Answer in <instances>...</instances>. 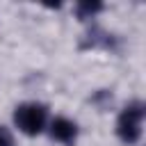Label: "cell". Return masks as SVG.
<instances>
[{"label":"cell","instance_id":"obj_1","mask_svg":"<svg viewBox=\"0 0 146 146\" xmlns=\"http://www.w3.org/2000/svg\"><path fill=\"white\" fill-rule=\"evenodd\" d=\"M46 121H48V112L41 103H23L16 107L14 112V123L21 132L34 137L39 135L43 128H46Z\"/></svg>","mask_w":146,"mask_h":146},{"label":"cell","instance_id":"obj_2","mask_svg":"<svg viewBox=\"0 0 146 146\" xmlns=\"http://www.w3.org/2000/svg\"><path fill=\"white\" fill-rule=\"evenodd\" d=\"M141 119H144V105L141 103L125 105V110L121 112V116L116 121V132L125 144H135L141 137Z\"/></svg>","mask_w":146,"mask_h":146},{"label":"cell","instance_id":"obj_3","mask_svg":"<svg viewBox=\"0 0 146 146\" xmlns=\"http://www.w3.org/2000/svg\"><path fill=\"white\" fill-rule=\"evenodd\" d=\"M50 137H52L55 141L71 144V141H75V137H78V128H75V123H73L71 119L59 116V119H55V121L50 123Z\"/></svg>","mask_w":146,"mask_h":146},{"label":"cell","instance_id":"obj_4","mask_svg":"<svg viewBox=\"0 0 146 146\" xmlns=\"http://www.w3.org/2000/svg\"><path fill=\"white\" fill-rule=\"evenodd\" d=\"M0 146H14V139L5 128H0Z\"/></svg>","mask_w":146,"mask_h":146},{"label":"cell","instance_id":"obj_5","mask_svg":"<svg viewBox=\"0 0 146 146\" xmlns=\"http://www.w3.org/2000/svg\"><path fill=\"white\" fill-rule=\"evenodd\" d=\"M98 9H100L98 2H82V5H80V11H87V14H94V11H98Z\"/></svg>","mask_w":146,"mask_h":146}]
</instances>
